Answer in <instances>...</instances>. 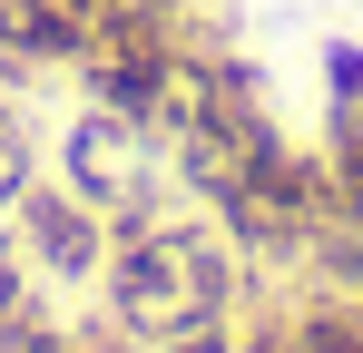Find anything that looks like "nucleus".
<instances>
[{"label": "nucleus", "instance_id": "nucleus-2", "mask_svg": "<svg viewBox=\"0 0 363 353\" xmlns=\"http://www.w3.org/2000/svg\"><path fill=\"white\" fill-rule=\"evenodd\" d=\"M167 147L138 128V118H118V108H79L60 128V186L69 196H89L108 226H147V216H167V167H157Z\"/></svg>", "mask_w": 363, "mask_h": 353}, {"label": "nucleus", "instance_id": "nucleus-4", "mask_svg": "<svg viewBox=\"0 0 363 353\" xmlns=\"http://www.w3.org/2000/svg\"><path fill=\"white\" fill-rule=\"evenodd\" d=\"M89 20L69 0H0V59L10 69H79Z\"/></svg>", "mask_w": 363, "mask_h": 353}, {"label": "nucleus", "instance_id": "nucleus-6", "mask_svg": "<svg viewBox=\"0 0 363 353\" xmlns=\"http://www.w3.org/2000/svg\"><path fill=\"white\" fill-rule=\"evenodd\" d=\"M30 176H40V147H30V118H20V99L0 89V226H10V206L30 196Z\"/></svg>", "mask_w": 363, "mask_h": 353}, {"label": "nucleus", "instance_id": "nucleus-3", "mask_svg": "<svg viewBox=\"0 0 363 353\" xmlns=\"http://www.w3.org/2000/svg\"><path fill=\"white\" fill-rule=\"evenodd\" d=\"M10 235H20V255H30L40 285H99L108 275V245H118V226L89 196H69L60 176H30V196L10 206Z\"/></svg>", "mask_w": 363, "mask_h": 353}, {"label": "nucleus", "instance_id": "nucleus-7", "mask_svg": "<svg viewBox=\"0 0 363 353\" xmlns=\"http://www.w3.org/2000/svg\"><path fill=\"white\" fill-rule=\"evenodd\" d=\"M147 353H245V314H206V324H186V334H167Z\"/></svg>", "mask_w": 363, "mask_h": 353}, {"label": "nucleus", "instance_id": "nucleus-8", "mask_svg": "<svg viewBox=\"0 0 363 353\" xmlns=\"http://www.w3.org/2000/svg\"><path fill=\"white\" fill-rule=\"evenodd\" d=\"M20 304H40V275H30V255H20V235L0 226V324H10Z\"/></svg>", "mask_w": 363, "mask_h": 353}, {"label": "nucleus", "instance_id": "nucleus-1", "mask_svg": "<svg viewBox=\"0 0 363 353\" xmlns=\"http://www.w3.org/2000/svg\"><path fill=\"white\" fill-rule=\"evenodd\" d=\"M99 304L128 344H167L206 314H236L245 304V255L216 216H147L108 245V275H99Z\"/></svg>", "mask_w": 363, "mask_h": 353}, {"label": "nucleus", "instance_id": "nucleus-9", "mask_svg": "<svg viewBox=\"0 0 363 353\" xmlns=\"http://www.w3.org/2000/svg\"><path fill=\"white\" fill-rule=\"evenodd\" d=\"M69 10H79V20H89V30H99V20H128V10H138V0H69Z\"/></svg>", "mask_w": 363, "mask_h": 353}, {"label": "nucleus", "instance_id": "nucleus-5", "mask_svg": "<svg viewBox=\"0 0 363 353\" xmlns=\"http://www.w3.org/2000/svg\"><path fill=\"white\" fill-rule=\"evenodd\" d=\"M324 186H334V226H363V99H334V128H324Z\"/></svg>", "mask_w": 363, "mask_h": 353}]
</instances>
